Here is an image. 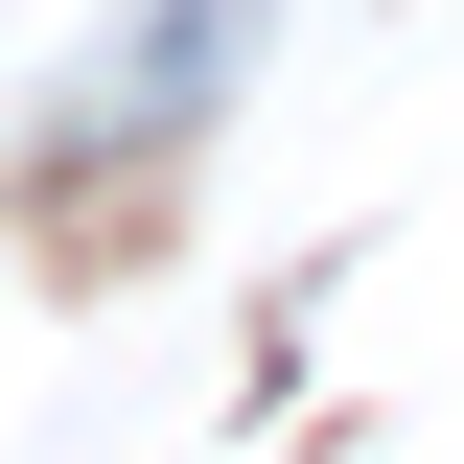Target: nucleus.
<instances>
[{
    "mask_svg": "<svg viewBox=\"0 0 464 464\" xmlns=\"http://www.w3.org/2000/svg\"><path fill=\"white\" fill-rule=\"evenodd\" d=\"M232 47H256V0H140V24H116V93H93V140H186V116L232 93Z\"/></svg>",
    "mask_w": 464,
    "mask_h": 464,
    "instance_id": "nucleus-1",
    "label": "nucleus"
}]
</instances>
